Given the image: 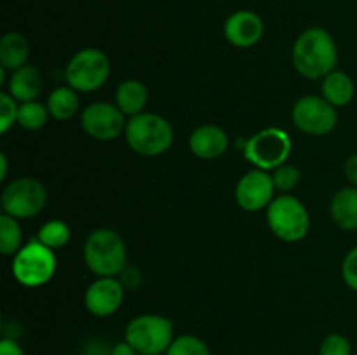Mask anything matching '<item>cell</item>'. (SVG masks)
Masks as SVG:
<instances>
[{
    "label": "cell",
    "instance_id": "cell-35",
    "mask_svg": "<svg viewBox=\"0 0 357 355\" xmlns=\"http://www.w3.org/2000/svg\"><path fill=\"white\" fill-rule=\"evenodd\" d=\"M354 355H357V350H356V354H354Z\"/></svg>",
    "mask_w": 357,
    "mask_h": 355
},
{
    "label": "cell",
    "instance_id": "cell-33",
    "mask_svg": "<svg viewBox=\"0 0 357 355\" xmlns=\"http://www.w3.org/2000/svg\"><path fill=\"white\" fill-rule=\"evenodd\" d=\"M7 169H9V162H7L6 153H0V180L7 178Z\"/></svg>",
    "mask_w": 357,
    "mask_h": 355
},
{
    "label": "cell",
    "instance_id": "cell-21",
    "mask_svg": "<svg viewBox=\"0 0 357 355\" xmlns=\"http://www.w3.org/2000/svg\"><path fill=\"white\" fill-rule=\"evenodd\" d=\"M79 94H77L75 89H72L70 86H63V87H56L47 97V110L49 115L52 118L59 122L70 120L73 115L79 111Z\"/></svg>",
    "mask_w": 357,
    "mask_h": 355
},
{
    "label": "cell",
    "instance_id": "cell-4",
    "mask_svg": "<svg viewBox=\"0 0 357 355\" xmlns=\"http://www.w3.org/2000/svg\"><path fill=\"white\" fill-rule=\"evenodd\" d=\"M124 340L131 343L139 355H164L174 340L173 322L157 313H143L129 320Z\"/></svg>",
    "mask_w": 357,
    "mask_h": 355
},
{
    "label": "cell",
    "instance_id": "cell-31",
    "mask_svg": "<svg viewBox=\"0 0 357 355\" xmlns=\"http://www.w3.org/2000/svg\"><path fill=\"white\" fill-rule=\"evenodd\" d=\"M345 176L352 187H357V153H352L345 162Z\"/></svg>",
    "mask_w": 357,
    "mask_h": 355
},
{
    "label": "cell",
    "instance_id": "cell-25",
    "mask_svg": "<svg viewBox=\"0 0 357 355\" xmlns=\"http://www.w3.org/2000/svg\"><path fill=\"white\" fill-rule=\"evenodd\" d=\"M164 355H211L208 343L194 334H181L173 340Z\"/></svg>",
    "mask_w": 357,
    "mask_h": 355
},
{
    "label": "cell",
    "instance_id": "cell-30",
    "mask_svg": "<svg viewBox=\"0 0 357 355\" xmlns=\"http://www.w3.org/2000/svg\"><path fill=\"white\" fill-rule=\"evenodd\" d=\"M0 355H24L23 348L10 338H3L0 341Z\"/></svg>",
    "mask_w": 357,
    "mask_h": 355
},
{
    "label": "cell",
    "instance_id": "cell-24",
    "mask_svg": "<svg viewBox=\"0 0 357 355\" xmlns=\"http://www.w3.org/2000/svg\"><path fill=\"white\" fill-rule=\"evenodd\" d=\"M49 118L47 106H44L38 101H28L21 103L17 110V124L26 131H38L45 125Z\"/></svg>",
    "mask_w": 357,
    "mask_h": 355
},
{
    "label": "cell",
    "instance_id": "cell-20",
    "mask_svg": "<svg viewBox=\"0 0 357 355\" xmlns=\"http://www.w3.org/2000/svg\"><path fill=\"white\" fill-rule=\"evenodd\" d=\"M321 93L323 97L335 108L345 106L352 101L356 93L354 82L351 77L342 70H333L328 73L323 79V86H321Z\"/></svg>",
    "mask_w": 357,
    "mask_h": 355
},
{
    "label": "cell",
    "instance_id": "cell-28",
    "mask_svg": "<svg viewBox=\"0 0 357 355\" xmlns=\"http://www.w3.org/2000/svg\"><path fill=\"white\" fill-rule=\"evenodd\" d=\"M319 355H352L351 341L340 333H331L321 341Z\"/></svg>",
    "mask_w": 357,
    "mask_h": 355
},
{
    "label": "cell",
    "instance_id": "cell-34",
    "mask_svg": "<svg viewBox=\"0 0 357 355\" xmlns=\"http://www.w3.org/2000/svg\"><path fill=\"white\" fill-rule=\"evenodd\" d=\"M100 355H112V354H110V352H107V354H100Z\"/></svg>",
    "mask_w": 357,
    "mask_h": 355
},
{
    "label": "cell",
    "instance_id": "cell-3",
    "mask_svg": "<svg viewBox=\"0 0 357 355\" xmlns=\"http://www.w3.org/2000/svg\"><path fill=\"white\" fill-rule=\"evenodd\" d=\"M126 141L129 148L143 157H157L171 148L174 131L169 122L157 113H143L129 117L126 124Z\"/></svg>",
    "mask_w": 357,
    "mask_h": 355
},
{
    "label": "cell",
    "instance_id": "cell-15",
    "mask_svg": "<svg viewBox=\"0 0 357 355\" xmlns=\"http://www.w3.org/2000/svg\"><path fill=\"white\" fill-rule=\"evenodd\" d=\"M188 148L199 159H218L229 148V136L222 127L215 124L201 125L192 131L190 138H188Z\"/></svg>",
    "mask_w": 357,
    "mask_h": 355
},
{
    "label": "cell",
    "instance_id": "cell-11",
    "mask_svg": "<svg viewBox=\"0 0 357 355\" xmlns=\"http://www.w3.org/2000/svg\"><path fill=\"white\" fill-rule=\"evenodd\" d=\"M126 115L117 104L107 101H96L84 108L80 115V125L87 136L98 141H112L126 131Z\"/></svg>",
    "mask_w": 357,
    "mask_h": 355
},
{
    "label": "cell",
    "instance_id": "cell-6",
    "mask_svg": "<svg viewBox=\"0 0 357 355\" xmlns=\"http://www.w3.org/2000/svg\"><path fill=\"white\" fill-rule=\"evenodd\" d=\"M58 261L54 251L40 240L28 242L14 254L13 275L24 287H40L47 284L56 274Z\"/></svg>",
    "mask_w": 357,
    "mask_h": 355
},
{
    "label": "cell",
    "instance_id": "cell-19",
    "mask_svg": "<svg viewBox=\"0 0 357 355\" xmlns=\"http://www.w3.org/2000/svg\"><path fill=\"white\" fill-rule=\"evenodd\" d=\"M146 101H149V90L139 80H124V82L119 84L117 90H115V104L128 117L143 113Z\"/></svg>",
    "mask_w": 357,
    "mask_h": 355
},
{
    "label": "cell",
    "instance_id": "cell-10",
    "mask_svg": "<svg viewBox=\"0 0 357 355\" xmlns=\"http://www.w3.org/2000/svg\"><path fill=\"white\" fill-rule=\"evenodd\" d=\"M293 124L309 136H326L337 127L338 113L323 96L307 94L295 103L291 111Z\"/></svg>",
    "mask_w": 357,
    "mask_h": 355
},
{
    "label": "cell",
    "instance_id": "cell-8",
    "mask_svg": "<svg viewBox=\"0 0 357 355\" xmlns=\"http://www.w3.org/2000/svg\"><path fill=\"white\" fill-rule=\"evenodd\" d=\"M110 77V59L101 49H80L70 58L65 68V80L77 93H93Z\"/></svg>",
    "mask_w": 357,
    "mask_h": 355
},
{
    "label": "cell",
    "instance_id": "cell-9",
    "mask_svg": "<svg viewBox=\"0 0 357 355\" xmlns=\"http://www.w3.org/2000/svg\"><path fill=\"white\" fill-rule=\"evenodd\" d=\"M47 190L35 178H16L2 191L0 205L3 214L16 219H28L44 211Z\"/></svg>",
    "mask_w": 357,
    "mask_h": 355
},
{
    "label": "cell",
    "instance_id": "cell-2",
    "mask_svg": "<svg viewBox=\"0 0 357 355\" xmlns=\"http://www.w3.org/2000/svg\"><path fill=\"white\" fill-rule=\"evenodd\" d=\"M84 261L98 277H115L126 270L128 249L117 232L98 228L89 233L84 244Z\"/></svg>",
    "mask_w": 357,
    "mask_h": 355
},
{
    "label": "cell",
    "instance_id": "cell-27",
    "mask_svg": "<svg viewBox=\"0 0 357 355\" xmlns=\"http://www.w3.org/2000/svg\"><path fill=\"white\" fill-rule=\"evenodd\" d=\"M20 104L9 93H0V134H6L14 124H17Z\"/></svg>",
    "mask_w": 357,
    "mask_h": 355
},
{
    "label": "cell",
    "instance_id": "cell-16",
    "mask_svg": "<svg viewBox=\"0 0 357 355\" xmlns=\"http://www.w3.org/2000/svg\"><path fill=\"white\" fill-rule=\"evenodd\" d=\"M42 73L38 72L37 66L24 65L23 68L16 70V72H10L9 77V94L20 103H28V101H37V97L40 96L42 87Z\"/></svg>",
    "mask_w": 357,
    "mask_h": 355
},
{
    "label": "cell",
    "instance_id": "cell-26",
    "mask_svg": "<svg viewBox=\"0 0 357 355\" xmlns=\"http://www.w3.org/2000/svg\"><path fill=\"white\" fill-rule=\"evenodd\" d=\"M300 178H302V174H300L298 167L291 166V164H282L278 169H274V174H272L275 190L284 191V194H288L293 188L298 187Z\"/></svg>",
    "mask_w": 357,
    "mask_h": 355
},
{
    "label": "cell",
    "instance_id": "cell-5",
    "mask_svg": "<svg viewBox=\"0 0 357 355\" xmlns=\"http://www.w3.org/2000/svg\"><path fill=\"white\" fill-rule=\"evenodd\" d=\"M267 223L278 239L284 242H298L309 233L310 216L298 198L284 194L275 197L267 207Z\"/></svg>",
    "mask_w": 357,
    "mask_h": 355
},
{
    "label": "cell",
    "instance_id": "cell-1",
    "mask_svg": "<svg viewBox=\"0 0 357 355\" xmlns=\"http://www.w3.org/2000/svg\"><path fill=\"white\" fill-rule=\"evenodd\" d=\"M291 59L296 72L305 79H324L328 73L337 70L338 51L335 38L324 28H307L293 45Z\"/></svg>",
    "mask_w": 357,
    "mask_h": 355
},
{
    "label": "cell",
    "instance_id": "cell-17",
    "mask_svg": "<svg viewBox=\"0 0 357 355\" xmlns=\"http://www.w3.org/2000/svg\"><path fill=\"white\" fill-rule=\"evenodd\" d=\"M330 216L342 230H357V187L340 188L330 204Z\"/></svg>",
    "mask_w": 357,
    "mask_h": 355
},
{
    "label": "cell",
    "instance_id": "cell-7",
    "mask_svg": "<svg viewBox=\"0 0 357 355\" xmlns=\"http://www.w3.org/2000/svg\"><path fill=\"white\" fill-rule=\"evenodd\" d=\"M293 143L288 132L279 127H267L246 139L243 146L244 159L257 169L272 171L288 162Z\"/></svg>",
    "mask_w": 357,
    "mask_h": 355
},
{
    "label": "cell",
    "instance_id": "cell-14",
    "mask_svg": "<svg viewBox=\"0 0 357 355\" xmlns=\"http://www.w3.org/2000/svg\"><path fill=\"white\" fill-rule=\"evenodd\" d=\"M265 33L264 19L255 10L241 9L230 14L223 24V35L234 47L248 49L257 45Z\"/></svg>",
    "mask_w": 357,
    "mask_h": 355
},
{
    "label": "cell",
    "instance_id": "cell-32",
    "mask_svg": "<svg viewBox=\"0 0 357 355\" xmlns=\"http://www.w3.org/2000/svg\"><path fill=\"white\" fill-rule=\"evenodd\" d=\"M112 355H139L138 352L135 350V347H132L131 343H128V341H119V343H115L114 347H112L110 350Z\"/></svg>",
    "mask_w": 357,
    "mask_h": 355
},
{
    "label": "cell",
    "instance_id": "cell-18",
    "mask_svg": "<svg viewBox=\"0 0 357 355\" xmlns=\"http://www.w3.org/2000/svg\"><path fill=\"white\" fill-rule=\"evenodd\" d=\"M28 56H30V44L24 35L17 31H7L0 38V66H3L7 72H16L28 65Z\"/></svg>",
    "mask_w": 357,
    "mask_h": 355
},
{
    "label": "cell",
    "instance_id": "cell-22",
    "mask_svg": "<svg viewBox=\"0 0 357 355\" xmlns=\"http://www.w3.org/2000/svg\"><path fill=\"white\" fill-rule=\"evenodd\" d=\"M23 247V230L16 218L9 214L0 216V253L14 256Z\"/></svg>",
    "mask_w": 357,
    "mask_h": 355
},
{
    "label": "cell",
    "instance_id": "cell-29",
    "mask_svg": "<svg viewBox=\"0 0 357 355\" xmlns=\"http://www.w3.org/2000/svg\"><path fill=\"white\" fill-rule=\"evenodd\" d=\"M342 278L349 289L357 292V246L352 247L342 263Z\"/></svg>",
    "mask_w": 357,
    "mask_h": 355
},
{
    "label": "cell",
    "instance_id": "cell-23",
    "mask_svg": "<svg viewBox=\"0 0 357 355\" xmlns=\"http://www.w3.org/2000/svg\"><path fill=\"white\" fill-rule=\"evenodd\" d=\"M70 237H72L70 226L65 221H61V219L47 221L38 230V240L52 251L65 247L70 242Z\"/></svg>",
    "mask_w": 357,
    "mask_h": 355
},
{
    "label": "cell",
    "instance_id": "cell-12",
    "mask_svg": "<svg viewBox=\"0 0 357 355\" xmlns=\"http://www.w3.org/2000/svg\"><path fill=\"white\" fill-rule=\"evenodd\" d=\"M275 184L272 174L264 169L248 171L236 187V200L241 209L248 212H258L267 209L274 200Z\"/></svg>",
    "mask_w": 357,
    "mask_h": 355
},
{
    "label": "cell",
    "instance_id": "cell-13",
    "mask_svg": "<svg viewBox=\"0 0 357 355\" xmlns=\"http://www.w3.org/2000/svg\"><path fill=\"white\" fill-rule=\"evenodd\" d=\"M126 287L119 278L115 277H98L91 282L89 287L84 294V305L87 312L94 317H110L121 308L124 301Z\"/></svg>",
    "mask_w": 357,
    "mask_h": 355
}]
</instances>
